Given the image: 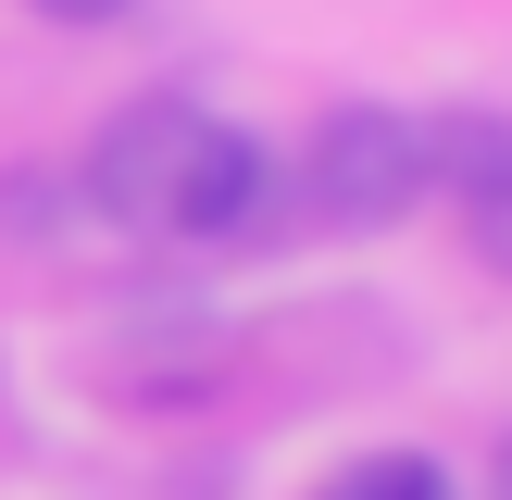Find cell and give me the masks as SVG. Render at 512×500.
<instances>
[{
    "label": "cell",
    "mask_w": 512,
    "mask_h": 500,
    "mask_svg": "<svg viewBox=\"0 0 512 500\" xmlns=\"http://www.w3.org/2000/svg\"><path fill=\"white\" fill-rule=\"evenodd\" d=\"M425 175H438V150H425V125L388 113V100H350V113L325 125V150H313L325 213H350V225H400L425 200Z\"/></svg>",
    "instance_id": "6da1fadb"
},
{
    "label": "cell",
    "mask_w": 512,
    "mask_h": 500,
    "mask_svg": "<svg viewBox=\"0 0 512 500\" xmlns=\"http://www.w3.org/2000/svg\"><path fill=\"white\" fill-rule=\"evenodd\" d=\"M188 138H200L188 100H138V113H113V125H100V150H88V200H100L113 225H138V238H163V200H175Z\"/></svg>",
    "instance_id": "7a4b0ae2"
},
{
    "label": "cell",
    "mask_w": 512,
    "mask_h": 500,
    "mask_svg": "<svg viewBox=\"0 0 512 500\" xmlns=\"http://www.w3.org/2000/svg\"><path fill=\"white\" fill-rule=\"evenodd\" d=\"M263 213V150L238 125H200L188 163H175V200H163V238H225V225Z\"/></svg>",
    "instance_id": "3957f363"
},
{
    "label": "cell",
    "mask_w": 512,
    "mask_h": 500,
    "mask_svg": "<svg viewBox=\"0 0 512 500\" xmlns=\"http://www.w3.org/2000/svg\"><path fill=\"white\" fill-rule=\"evenodd\" d=\"M313 500H450V475L425 463V450H363V463H338Z\"/></svg>",
    "instance_id": "277c9868"
},
{
    "label": "cell",
    "mask_w": 512,
    "mask_h": 500,
    "mask_svg": "<svg viewBox=\"0 0 512 500\" xmlns=\"http://www.w3.org/2000/svg\"><path fill=\"white\" fill-rule=\"evenodd\" d=\"M50 25H100V13H125V0H38Z\"/></svg>",
    "instance_id": "5b68a950"
},
{
    "label": "cell",
    "mask_w": 512,
    "mask_h": 500,
    "mask_svg": "<svg viewBox=\"0 0 512 500\" xmlns=\"http://www.w3.org/2000/svg\"><path fill=\"white\" fill-rule=\"evenodd\" d=\"M500 500H512V450H500Z\"/></svg>",
    "instance_id": "8992f818"
}]
</instances>
